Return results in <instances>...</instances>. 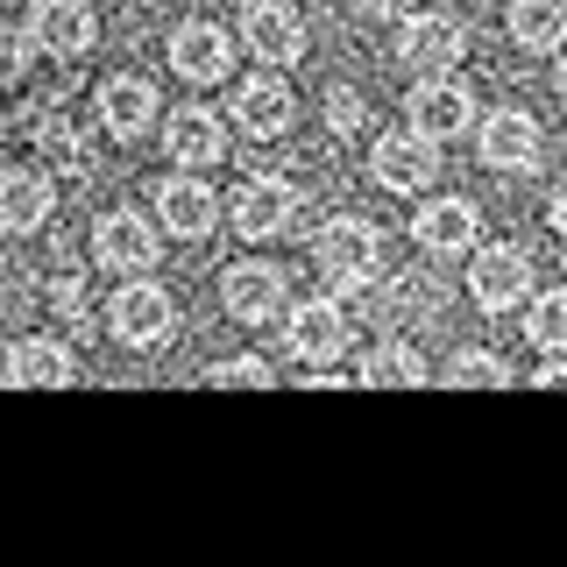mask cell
I'll return each mask as SVG.
<instances>
[{"label": "cell", "instance_id": "obj_12", "mask_svg": "<svg viewBox=\"0 0 567 567\" xmlns=\"http://www.w3.org/2000/svg\"><path fill=\"white\" fill-rule=\"evenodd\" d=\"M475 150H483V164L489 171H532L539 164V150H546V135H539V121L525 114V106H504V114H489L483 121V135H475Z\"/></svg>", "mask_w": 567, "mask_h": 567}, {"label": "cell", "instance_id": "obj_1", "mask_svg": "<svg viewBox=\"0 0 567 567\" xmlns=\"http://www.w3.org/2000/svg\"><path fill=\"white\" fill-rule=\"evenodd\" d=\"M319 277L333 284V291H362L369 277H383V235L369 220H354V213H341V220L319 227Z\"/></svg>", "mask_w": 567, "mask_h": 567}, {"label": "cell", "instance_id": "obj_6", "mask_svg": "<svg viewBox=\"0 0 567 567\" xmlns=\"http://www.w3.org/2000/svg\"><path fill=\"white\" fill-rule=\"evenodd\" d=\"M22 35L43 50V58H85L93 35H100V14L85 8V0H35Z\"/></svg>", "mask_w": 567, "mask_h": 567}, {"label": "cell", "instance_id": "obj_32", "mask_svg": "<svg viewBox=\"0 0 567 567\" xmlns=\"http://www.w3.org/2000/svg\"><path fill=\"white\" fill-rule=\"evenodd\" d=\"M354 8H362V14H404L412 0H354Z\"/></svg>", "mask_w": 567, "mask_h": 567}, {"label": "cell", "instance_id": "obj_25", "mask_svg": "<svg viewBox=\"0 0 567 567\" xmlns=\"http://www.w3.org/2000/svg\"><path fill=\"white\" fill-rule=\"evenodd\" d=\"M525 333L539 341L546 354L554 348H567V284L560 291H546V298H532V319H525Z\"/></svg>", "mask_w": 567, "mask_h": 567}, {"label": "cell", "instance_id": "obj_20", "mask_svg": "<svg viewBox=\"0 0 567 567\" xmlns=\"http://www.w3.org/2000/svg\"><path fill=\"white\" fill-rule=\"evenodd\" d=\"M291 114H298V100H291L284 79H248L235 93V128L256 135V142H277L284 128H291Z\"/></svg>", "mask_w": 567, "mask_h": 567}, {"label": "cell", "instance_id": "obj_2", "mask_svg": "<svg viewBox=\"0 0 567 567\" xmlns=\"http://www.w3.org/2000/svg\"><path fill=\"white\" fill-rule=\"evenodd\" d=\"M227 220H235V235H248V241L298 235V220H306V192L284 185V177H256V185H241L235 199H227Z\"/></svg>", "mask_w": 567, "mask_h": 567}, {"label": "cell", "instance_id": "obj_13", "mask_svg": "<svg viewBox=\"0 0 567 567\" xmlns=\"http://www.w3.org/2000/svg\"><path fill=\"white\" fill-rule=\"evenodd\" d=\"M164 150L177 171H213L227 156V128L213 106H177V114L164 121Z\"/></svg>", "mask_w": 567, "mask_h": 567}, {"label": "cell", "instance_id": "obj_31", "mask_svg": "<svg viewBox=\"0 0 567 567\" xmlns=\"http://www.w3.org/2000/svg\"><path fill=\"white\" fill-rule=\"evenodd\" d=\"M539 383H546V390H560V383H567V348H554V362L539 369Z\"/></svg>", "mask_w": 567, "mask_h": 567}, {"label": "cell", "instance_id": "obj_16", "mask_svg": "<svg viewBox=\"0 0 567 567\" xmlns=\"http://www.w3.org/2000/svg\"><path fill=\"white\" fill-rule=\"evenodd\" d=\"M398 58L412 71H454V58H468V29L454 14H412L398 35Z\"/></svg>", "mask_w": 567, "mask_h": 567}, {"label": "cell", "instance_id": "obj_19", "mask_svg": "<svg viewBox=\"0 0 567 567\" xmlns=\"http://www.w3.org/2000/svg\"><path fill=\"white\" fill-rule=\"evenodd\" d=\"M475 227H483V213H475L468 199H433V206H419L412 235H419L425 256H468V248H475Z\"/></svg>", "mask_w": 567, "mask_h": 567}, {"label": "cell", "instance_id": "obj_33", "mask_svg": "<svg viewBox=\"0 0 567 567\" xmlns=\"http://www.w3.org/2000/svg\"><path fill=\"white\" fill-rule=\"evenodd\" d=\"M554 235H560V241H567V185H560V192H554Z\"/></svg>", "mask_w": 567, "mask_h": 567}, {"label": "cell", "instance_id": "obj_28", "mask_svg": "<svg viewBox=\"0 0 567 567\" xmlns=\"http://www.w3.org/2000/svg\"><path fill=\"white\" fill-rule=\"evenodd\" d=\"M29 58H35V43H29V35H22V29H0V85H14V79H22Z\"/></svg>", "mask_w": 567, "mask_h": 567}, {"label": "cell", "instance_id": "obj_30", "mask_svg": "<svg viewBox=\"0 0 567 567\" xmlns=\"http://www.w3.org/2000/svg\"><path fill=\"white\" fill-rule=\"evenodd\" d=\"M50 298H58V312L71 319V327H85V284L79 277H58V291H50Z\"/></svg>", "mask_w": 567, "mask_h": 567}, {"label": "cell", "instance_id": "obj_34", "mask_svg": "<svg viewBox=\"0 0 567 567\" xmlns=\"http://www.w3.org/2000/svg\"><path fill=\"white\" fill-rule=\"evenodd\" d=\"M554 85H560V100H567V58H560V71H554Z\"/></svg>", "mask_w": 567, "mask_h": 567}, {"label": "cell", "instance_id": "obj_8", "mask_svg": "<svg viewBox=\"0 0 567 567\" xmlns=\"http://www.w3.org/2000/svg\"><path fill=\"white\" fill-rule=\"evenodd\" d=\"M369 171H377L383 192H425L433 171H440V142L419 135V128H390L377 142V156H369Z\"/></svg>", "mask_w": 567, "mask_h": 567}, {"label": "cell", "instance_id": "obj_22", "mask_svg": "<svg viewBox=\"0 0 567 567\" xmlns=\"http://www.w3.org/2000/svg\"><path fill=\"white\" fill-rule=\"evenodd\" d=\"M511 35L525 50H567V0H511Z\"/></svg>", "mask_w": 567, "mask_h": 567}, {"label": "cell", "instance_id": "obj_29", "mask_svg": "<svg viewBox=\"0 0 567 567\" xmlns=\"http://www.w3.org/2000/svg\"><path fill=\"white\" fill-rule=\"evenodd\" d=\"M327 128L341 135V142L362 128V93H341V85H333V93H327Z\"/></svg>", "mask_w": 567, "mask_h": 567}, {"label": "cell", "instance_id": "obj_14", "mask_svg": "<svg viewBox=\"0 0 567 567\" xmlns=\"http://www.w3.org/2000/svg\"><path fill=\"white\" fill-rule=\"evenodd\" d=\"M227 64H235V43H227L220 22H185V29H171V71H177V79L220 85Z\"/></svg>", "mask_w": 567, "mask_h": 567}, {"label": "cell", "instance_id": "obj_21", "mask_svg": "<svg viewBox=\"0 0 567 567\" xmlns=\"http://www.w3.org/2000/svg\"><path fill=\"white\" fill-rule=\"evenodd\" d=\"M79 377V362H71V348L64 341H14L8 348V383H22V390H58Z\"/></svg>", "mask_w": 567, "mask_h": 567}, {"label": "cell", "instance_id": "obj_9", "mask_svg": "<svg viewBox=\"0 0 567 567\" xmlns=\"http://www.w3.org/2000/svg\"><path fill=\"white\" fill-rule=\"evenodd\" d=\"M284 341H291L298 362H341L348 348V312L341 298H306V306H291V319H284Z\"/></svg>", "mask_w": 567, "mask_h": 567}, {"label": "cell", "instance_id": "obj_23", "mask_svg": "<svg viewBox=\"0 0 567 567\" xmlns=\"http://www.w3.org/2000/svg\"><path fill=\"white\" fill-rule=\"evenodd\" d=\"M362 383H425V362L412 341H377L362 362Z\"/></svg>", "mask_w": 567, "mask_h": 567}, {"label": "cell", "instance_id": "obj_5", "mask_svg": "<svg viewBox=\"0 0 567 567\" xmlns=\"http://www.w3.org/2000/svg\"><path fill=\"white\" fill-rule=\"evenodd\" d=\"M404 114H412L419 135L447 142V135H461V128L475 121V93L454 79V71H425V79L412 85V100H404Z\"/></svg>", "mask_w": 567, "mask_h": 567}, {"label": "cell", "instance_id": "obj_3", "mask_svg": "<svg viewBox=\"0 0 567 567\" xmlns=\"http://www.w3.org/2000/svg\"><path fill=\"white\" fill-rule=\"evenodd\" d=\"M93 256H100V270H114V277H150L156 256H164V227H150L142 213L121 206L93 227Z\"/></svg>", "mask_w": 567, "mask_h": 567}, {"label": "cell", "instance_id": "obj_11", "mask_svg": "<svg viewBox=\"0 0 567 567\" xmlns=\"http://www.w3.org/2000/svg\"><path fill=\"white\" fill-rule=\"evenodd\" d=\"M525 291H532V256L525 248H483L475 256V270H468V298L483 312H511V306H525Z\"/></svg>", "mask_w": 567, "mask_h": 567}, {"label": "cell", "instance_id": "obj_26", "mask_svg": "<svg viewBox=\"0 0 567 567\" xmlns=\"http://www.w3.org/2000/svg\"><path fill=\"white\" fill-rule=\"evenodd\" d=\"M206 383H220V390H227V383L262 390V383H277V369H270V362H256V354H235V362H213V369H206Z\"/></svg>", "mask_w": 567, "mask_h": 567}, {"label": "cell", "instance_id": "obj_17", "mask_svg": "<svg viewBox=\"0 0 567 567\" xmlns=\"http://www.w3.org/2000/svg\"><path fill=\"white\" fill-rule=\"evenodd\" d=\"M220 306L241 319V327H262V319L284 312V270L270 262H235V270L220 277Z\"/></svg>", "mask_w": 567, "mask_h": 567}, {"label": "cell", "instance_id": "obj_24", "mask_svg": "<svg viewBox=\"0 0 567 567\" xmlns=\"http://www.w3.org/2000/svg\"><path fill=\"white\" fill-rule=\"evenodd\" d=\"M35 142H43V150L58 156L64 171H85V156H93V142H85L79 114H43V128H35Z\"/></svg>", "mask_w": 567, "mask_h": 567}, {"label": "cell", "instance_id": "obj_4", "mask_svg": "<svg viewBox=\"0 0 567 567\" xmlns=\"http://www.w3.org/2000/svg\"><path fill=\"white\" fill-rule=\"evenodd\" d=\"M106 319H114V341H128V348H164L177 333V306L164 284H121Z\"/></svg>", "mask_w": 567, "mask_h": 567}, {"label": "cell", "instance_id": "obj_7", "mask_svg": "<svg viewBox=\"0 0 567 567\" xmlns=\"http://www.w3.org/2000/svg\"><path fill=\"white\" fill-rule=\"evenodd\" d=\"M241 43H248V58H262L270 71H284V64L306 58V14L284 8V0H256V8L241 14Z\"/></svg>", "mask_w": 567, "mask_h": 567}, {"label": "cell", "instance_id": "obj_18", "mask_svg": "<svg viewBox=\"0 0 567 567\" xmlns=\"http://www.w3.org/2000/svg\"><path fill=\"white\" fill-rule=\"evenodd\" d=\"M93 106H100V128L114 135V142L150 135V121L164 114V106H156V85H150V79H128V71H121V79H106Z\"/></svg>", "mask_w": 567, "mask_h": 567}, {"label": "cell", "instance_id": "obj_27", "mask_svg": "<svg viewBox=\"0 0 567 567\" xmlns=\"http://www.w3.org/2000/svg\"><path fill=\"white\" fill-rule=\"evenodd\" d=\"M447 383H511V362H496V354H483V348H468V354H454Z\"/></svg>", "mask_w": 567, "mask_h": 567}, {"label": "cell", "instance_id": "obj_15", "mask_svg": "<svg viewBox=\"0 0 567 567\" xmlns=\"http://www.w3.org/2000/svg\"><path fill=\"white\" fill-rule=\"evenodd\" d=\"M50 213H58V185H50V171H35V164L0 171V227H8V235H35Z\"/></svg>", "mask_w": 567, "mask_h": 567}, {"label": "cell", "instance_id": "obj_10", "mask_svg": "<svg viewBox=\"0 0 567 567\" xmlns=\"http://www.w3.org/2000/svg\"><path fill=\"white\" fill-rule=\"evenodd\" d=\"M213 220H220V199H213V185L206 177H164L156 185V227L177 241H206L213 235Z\"/></svg>", "mask_w": 567, "mask_h": 567}]
</instances>
